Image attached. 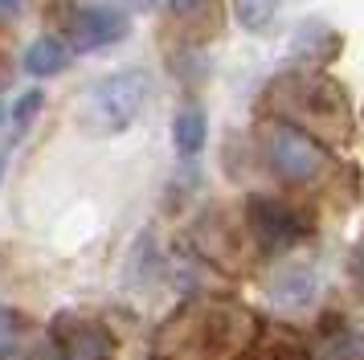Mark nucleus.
Here are the masks:
<instances>
[{
  "mask_svg": "<svg viewBox=\"0 0 364 360\" xmlns=\"http://www.w3.org/2000/svg\"><path fill=\"white\" fill-rule=\"evenodd\" d=\"M258 336L254 311L225 295H197L168 315L151 352L156 360H237Z\"/></svg>",
  "mask_w": 364,
  "mask_h": 360,
  "instance_id": "1",
  "label": "nucleus"
},
{
  "mask_svg": "<svg viewBox=\"0 0 364 360\" xmlns=\"http://www.w3.org/2000/svg\"><path fill=\"white\" fill-rule=\"evenodd\" d=\"M266 107L279 115V123L311 135L315 144L328 139L344 147L356 135V115H352L344 86L319 70H291L274 78L266 86Z\"/></svg>",
  "mask_w": 364,
  "mask_h": 360,
  "instance_id": "2",
  "label": "nucleus"
},
{
  "mask_svg": "<svg viewBox=\"0 0 364 360\" xmlns=\"http://www.w3.org/2000/svg\"><path fill=\"white\" fill-rule=\"evenodd\" d=\"M151 90L148 70H115L99 78L82 98V127L90 135H119L135 123Z\"/></svg>",
  "mask_w": 364,
  "mask_h": 360,
  "instance_id": "3",
  "label": "nucleus"
},
{
  "mask_svg": "<svg viewBox=\"0 0 364 360\" xmlns=\"http://www.w3.org/2000/svg\"><path fill=\"white\" fill-rule=\"evenodd\" d=\"M266 160L287 184H311V180L323 176L328 152H323V144H315L303 131L287 127V123H270L266 127Z\"/></svg>",
  "mask_w": 364,
  "mask_h": 360,
  "instance_id": "4",
  "label": "nucleus"
},
{
  "mask_svg": "<svg viewBox=\"0 0 364 360\" xmlns=\"http://www.w3.org/2000/svg\"><path fill=\"white\" fill-rule=\"evenodd\" d=\"M50 340L58 348V360H107L115 348V336L82 315H58L50 327Z\"/></svg>",
  "mask_w": 364,
  "mask_h": 360,
  "instance_id": "5",
  "label": "nucleus"
},
{
  "mask_svg": "<svg viewBox=\"0 0 364 360\" xmlns=\"http://www.w3.org/2000/svg\"><path fill=\"white\" fill-rule=\"evenodd\" d=\"M127 16L111 9V4H90V9H78V13L70 16V46L74 53H90V49H102V46H115L127 37Z\"/></svg>",
  "mask_w": 364,
  "mask_h": 360,
  "instance_id": "6",
  "label": "nucleus"
},
{
  "mask_svg": "<svg viewBox=\"0 0 364 360\" xmlns=\"http://www.w3.org/2000/svg\"><path fill=\"white\" fill-rule=\"evenodd\" d=\"M246 226L262 250H282V245L299 242V233H303V221H299L295 209H287L282 201H270V196H258V193L246 201Z\"/></svg>",
  "mask_w": 364,
  "mask_h": 360,
  "instance_id": "7",
  "label": "nucleus"
},
{
  "mask_svg": "<svg viewBox=\"0 0 364 360\" xmlns=\"http://www.w3.org/2000/svg\"><path fill=\"white\" fill-rule=\"evenodd\" d=\"M340 33L323 25V21H303L291 37V58L295 62H307V65H328L336 53H340Z\"/></svg>",
  "mask_w": 364,
  "mask_h": 360,
  "instance_id": "8",
  "label": "nucleus"
},
{
  "mask_svg": "<svg viewBox=\"0 0 364 360\" xmlns=\"http://www.w3.org/2000/svg\"><path fill=\"white\" fill-rule=\"evenodd\" d=\"M66 65H70V49L58 37H37L33 46L25 49V74H33V78H58Z\"/></svg>",
  "mask_w": 364,
  "mask_h": 360,
  "instance_id": "9",
  "label": "nucleus"
},
{
  "mask_svg": "<svg viewBox=\"0 0 364 360\" xmlns=\"http://www.w3.org/2000/svg\"><path fill=\"white\" fill-rule=\"evenodd\" d=\"M266 291H270V299H274V303H282V307H303V303L315 295V278H311V270L291 266V270L274 275V282H270Z\"/></svg>",
  "mask_w": 364,
  "mask_h": 360,
  "instance_id": "10",
  "label": "nucleus"
},
{
  "mask_svg": "<svg viewBox=\"0 0 364 360\" xmlns=\"http://www.w3.org/2000/svg\"><path fill=\"white\" fill-rule=\"evenodd\" d=\"M205 135H209V119L200 107H184L176 119H172V144L181 156H197L205 147Z\"/></svg>",
  "mask_w": 364,
  "mask_h": 360,
  "instance_id": "11",
  "label": "nucleus"
},
{
  "mask_svg": "<svg viewBox=\"0 0 364 360\" xmlns=\"http://www.w3.org/2000/svg\"><path fill=\"white\" fill-rule=\"evenodd\" d=\"M246 352H250L246 360H303V344L291 332H270L258 344H250Z\"/></svg>",
  "mask_w": 364,
  "mask_h": 360,
  "instance_id": "12",
  "label": "nucleus"
},
{
  "mask_svg": "<svg viewBox=\"0 0 364 360\" xmlns=\"http://www.w3.org/2000/svg\"><path fill=\"white\" fill-rule=\"evenodd\" d=\"M233 16L246 33H270L279 16V0H233Z\"/></svg>",
  "mask_w": 364,
  "mask_h": 360,
  "instance_id": "13",
  "label": "nucleus"
},
{
  "mask_svg": "<svg viewBox=\"0 0 364 360\" xmlns=\"http://www.w3.org/2000/svg\"><path fill=\"white\" fill-rule=\"evenodd\" d=\"M25 352V319L0 303V360H17Z\"/></svg>",
  "mask_w": 364,
  "mask_h": 360,
  "instance_id": "14",
  "label": "nucleus"
},
{
  "mask_svg": "<svg viewBox=\"0 0 364 360\" xmlns=\"http://www.w3.org/2000/svg\"><path fill=\"white\" fill-rule=\"evenodd\" d=\"M41 102H46V95H41V90H25V95L13 102V123H17V127H29V119L41 111Z\"/></svg>",
  "mask_w": 364,
  "mask_h": 360,
  "instance_id": "15",
  "label": "nucleus"
},
{
  "mask_svg": "<svg viewBox=\"0 0 364 360\" xmlns=\"http://www.w3.org/2000/svg\"><path fill=\"white\" fill-rule=\"evenodd\" d=\"M200 4H205V0H168V9H172L176 16H193Z\"/></svg>",
  "mask_w": 364,
  "mask_h": 360,
  "instance_id": "16",
  "label": "nucleus"
},
{
  "mask_svg": "<svg viewBox=\"0 0 364 360\" xmlns=\"http://www.w3.org/2000/svg\"><path fill=\"white\" fill-rule=\"evenodd\" d=\"M17 13H21V0H0V21H9Z\"/></svg>",
  "mask_w": 364,
  "mask_h": 360,
  "instance_id": "17",
  "label": "nucleus"
},
{
  "mask_svg": "<svg viewBox=\"0 0 364 360\" xmlns=\"http://www.w3.org/2000/svg\"><path fill=\"white\" fill-rule=\"evenodd\" d=\"M0 176H4V164H0Z\"/></svg>",
  "mask_w": 364,
  "mask_h": 360,
  "instance_id": "18",
  "label": "nucleus"
}]
</instances>
